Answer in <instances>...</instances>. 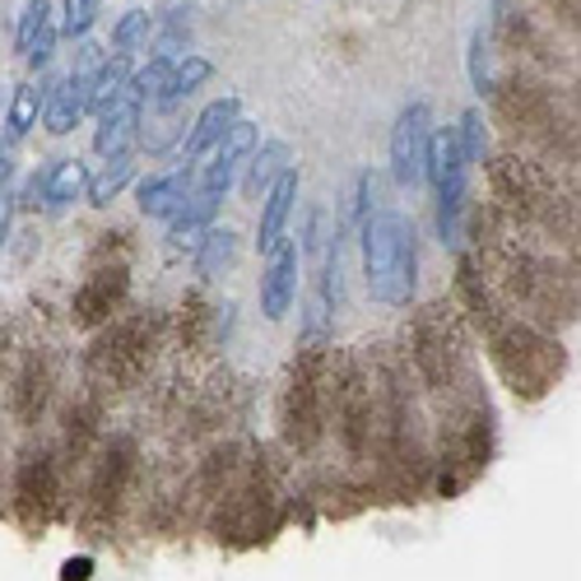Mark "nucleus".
Masks as SVG:
<instances>
[{"mask_svg":"<svg viewBox=\"0 0 581 581\" xmlns=\"http://www.w3.org/2000/svg\"><path fill=\"white\" fill-rule=\"evenodd\" d=\"M471 84H475V94H488V88H494V80H488V42H484V29L471 33Z\"/></svg>","mask_w":581,"mask_h":581,"instance_id":"obj_24","label":"nucleus"},{"mask_svg":"<svg viewBox=\"0 0 581 581\" xmlns=\"http://www.w3.org/2000/svg\"><path fill=\"white\" fill-rule=\"evenodd\" d=\"M233 256H237V233H229V229H210L196 242V271L200 275H219L223 265H233Z\"/></svg>","mask_w":581,"mask_h":581,"instance_id":"obj_16","label":"nucleus"},{"mask_svg":"<svg viewBox=\"0 0 581 581\" xmlns=\"http://www.w3.org/2000/svg\"><path fill=\"white\" fill-rule=\"evenodd\" d=\"M456 136H461L465 159H471V163H479V159H484V122H479V112H475V107L461 117V130H456Z\"/></svg>","mask_w":581,"mask_h":581,"instance_id":"obj_23","label":"nucleus"},{"mask_svg":"<svg viewBox=\"0 0 581 581\" xmlns=\"http://www.w3.org/2000/svg\"><path fill=\"white\" fill-rule=\"evenodd\" d=\"M494 6H503V0H494Z\"/></svg>","mask_w":581,"mask_h":581,"instance_id":"obj_27","label":"nucleus"},{"mask_svg":"<svg viewBox=\"0 0 581 581\" xmlns=\"http://www.w3.org/2000/svg\"><path fill=\"white\" fill-rule=\"evenodd\" d=\"M252 149H256V126L237 117L229 130H223V140L214 145V159L205 168V191H219V196L229 191L237 168H242V159H252Z\"/></svg>","mask_w":581,"mask_h":581,"instance_id":"obj_6","label":"nucleus"},{"mask_svg":"<svg viewBox=\"0 0 581 581\" xmlns=\"http://www.w3.org/2000/svg\"><path fill=\"white\" fill-rule=\"evenodd\" d=\"M80 191H88V172L80 159H61L47 177H42V196H47V205H56V210L71 205Z\"/></svg>","mask_w":581,"mask_h":581,"instance_id":"obj_13","label":"nucleus"},{"mask_svg":"<svg viewBox=\"0 0 581 581\" xmlns=\"http://www.w3.org/2000/svg\"><path fill=\"white\" fill-rule=\"evenodd\" d=\"M214 75V65L205 61V56H187V61H172V80H168V88H163V107H172V103H182V98H191L200 84H205Z\"/></svg>","mask_w":581,"mask_h":581,"instance_id":"obj_14","label":"nucleus"},{"mask_svg":"<svg viewBox=\"0 0 581 581\" xmlns=\"http://www.w3.org/2000/svg\"><path fill=\"white\" fill-rule=\"evenodd\" d=\"M363 275L377 303L410 307L419 288V247H414V229L395 210L363 214Z\"/></svg>","mask_w":581,"mask_h":581,"instance_id":"obj_1","label":"nucleus"},{"mask_svg":"<svg viewBox=\"0 0 581 581\" xmlns=\"http://www.w3.org/2000/svg\"><path fill=\"white\" fill-rule=\"evenodd\" d=\"M47 19H52V6H47V0H29V6H24V14H19L14 47H19V52H29V42L38 38V29L47 24Z\"/></svg>","mask_w":581,"mask_h":581,"instance_id":"obj_22","label":"nucleus"},{"mask_svg":"<svg viewBox=\"0 0 581 581\" xmlns=\"http://www.w3.org/2000/svg\"><path fill=\"white\" fill-rule=\"evenodd\" d=\"M288 168V145L284 140H271L261 154L252 149V172H247V182H242V191L247 196H261V191H271V182Z\"/></svg>","mask_w":581,"mask_h":581,"instance_id":"obj_15","label":"nucleus"},{"mask_svg":"<svg viewBox=\"0 0 581 581\" xmlns=\"http://www.w3.org/2000/svg\"><path fill=\"white\" fill-rule=\"evenodd\" d=\"M191 196V172H172V177H149V182L140 187V214L149 219H172L177 210L187 205Z\"/></svg>","mask_w":581,"mask_h":581,"instance_id":"obj_10","label":"nucleus"},{"mask_svg":"<svg viewBox=\"0 0 581 581\" xmlns=\"http://www.w3.org/2000/svg\"><path fill=\"white\" fill-rule=\"evenodd\" d=\"M465 168H471V159H465L456 130H433V140H429V172H423V177H433V187H437V233H442L446 247L461 237Z\"/></svg>","mask_w":581,"mask_h":581,"instance_id":"obj_2","label":"nucleus"},{"mask_svg":"<svg viewBox=\"0 0 581 581\" xmlns=\"http://www.w3.org/2000/svg\"><path fill=\"white\" fill-rule=\"evenodd\" d=\"M61 577H65V581H84V577H94V558H65Z\"/></svg>","mask_w":581,"mask_h":581,"instance_id":"obj_26","label":"nucleus"},{"mask_svg":"<svg viewBox=\"0 0 581 581\" xmlns=\"http://www.w3.org/2000/svg\"><path fill=\"white\" fill-rule=\"evenodd\" d=\"M88 84H94V71L80 65V71H71L56 88H47V98H42V122H47L52 136H71L80 126V117L88 112Z\"/></svg>","mask_w":581,"mask_h":581,"instance_id":"obj_4","label":"nucleus"},{"mask_svg":"<svg viewBox=\"0 0 581 581\" xmlns=\"http://www.w3.org/2000/svg\"><path fill=\"white\" fill-rule=\"evenodd\" d=\"M237 117H242V98H219V103H210V107L196 117L191 136H187V145H182V154H187V159H200V154H210V149L223 140V130H229Z\"/></svg>","mask_w":581,"mask_h":581,"instance_id":"obj_9","label":"nucleus"},{"mask_svg":"<svg viewBox=\"0 0 581 581\" xmlns=\"http://www.w3.org/2000/svg\"><path fill=\"white\" fill-rule=\"evenodd\" d=\"M298 298V242H279L271 252V271L261 279V311L271 321H284Z\"/></svg>","mask_w":581,"mask_h":581,"instance_id":"obj_5","label":"nucleus"},{"mask_svg":"<svg viewBox=\"0 0 581 581\" xmlns=\"http://www.w3.org/2000/svg\"><path fill=\"white\" fill-rule=\"evenodd\" d=\"M98 10H103V0H65L61 33H65V38H84L88 29L98 24Z\"/></svg>","mask_w":581,"mask_h":581,"instance_id":"obj_21","label":"nucleus"},{"mask_svg":"<svg viewBox=\"0 0 581 581\" xmlns=\"http://www.w3.org/2000/svg\"><path fill=\"white\" fill-rule=\"evenodd\" d=\"M168 80H172V56H154L149 65H145V71H136V75H130V94H136L140 103H159L163 98V88H168Z\"/></svg>","mask_w":581,"mask_h":581,"instance_id":"obj_19","label":"nucleus"},{"mask_svg":"<svg viewBox=\"0 0 581 581\" xmlns=\"http://www.w3.org/2000/svg\"><path fill=\"white\" fill-rule=\"evenodd\" d=\"M429 140H433V112L429 103H410L391 130V172L400 187L423 182V172H429Z\"/></svg>","mask_w":581,"mask_h":581,"instance_id":"obj_3","label":"nucleus"},{"mask_svg":"<svg viewBox=\"0 0 581 581\" xmlns=\"http://www.w3.org/2000/svg\"><path fill=\"white\" fill-rule=\"evenodd\" d=\"M136 126H140V98L126 88L122 98H112V103L98 112L94 149L103 154V159H112V154H130V140H136Z\"/></svg>","mask_w":581,"mask_h":581,"instance_id":"obj_7","label":"nucleus"},{"mask_svg":"<svg viewBox=\"0 0 581 581\" xmlns=\"http://www.w3.org/2000/svg\"><path fill=\"white\" fill-rule=\"evenodd\" d=\"M126 84H130V61H126V52H117L94 71V84H88V112H103L112 98H122Z\"/></svg>","mask_w":581,"mask_h":581,"instance_id":"obj_12","label":"nucleus"},{"mask_svg":"<svg viewBox=\"0 0 581 581\" xmlns=\"http://www.w3.org/2000/svg\"><path fill=\"white\" fill-rule=\"evenodd\" d=\"M214 210H219V191H191L187 196V205L172 214V237L177 242H200V229L214 219Z\"/></svg>","mask_w":581,"mask_h":581,"instance_id":"obj_11","label":"nucleus"},{"mask_svg":"<svg viewBox=\"0 0 581 581\" xmlns=\"http://www.w3.org/2000/svg\"><path fill=\"white\" fill-rule=\"evenodd\" d=\"M294 200H298V168H284L271 191H265V210H261V229H256V247L261 252H275L279 237H284V223L294 214Z\"/></svg>","mask_w":581,"mask_h":581,"instance_id":"obj_8","label":"nucleus"},{"mask_svg":"<svg viewBox=\"0 0 581 581\" xmlns=\"http://www.w3.org/2000/svg\"><path fill=\"white\" fill-rule=\"evenodd\" d=\"M149 29H154V14L149 10H126L122 24L112 29V42H117V52H136L140 42H149Z\"/></svg>","mask_w":581,"mask_h":581,"instance_id":"obj_20","label":"nucleus"},{"mask_svg":"<svg viewBox=\"0 0 581 581\" xmlns=\"http://www.w3.org/2000/svg\"><path fill=\"white\" fill-rule=\"evenodd\" d=\"M52 52H56V24H52V19H47V24L38 29V38L29 42V52H24V61L33 65V71H42V65L52 61Z\"/></svg>","mask_w":581,"mask_h":581,"instance_id":"obj_25","label":"nucleus"},{"mask_svg":"<svg viewBox=\"0 0 581 581\" xmlns=\"http://www.w3.org/2000/svg\"><path fill=\"white\" fill-rule=\"evenodd\" d=\"M130 177H136V163H130V154H112V163L94 177V182H88V200H94V205H112V200L122 196V187L130 182Z\"/></svg>","mask_w":581,"mask_h":581,"instance_id":"obj_17","label":"nucleus"},{"mask_svg":"<svg viewBox=\"0 0 581 581\" xmlns=\"http://www.w3.org/2000/svg\"><path fill=\"white\" fill-rule=\"evenodd\" d=\"M42 88L38 84H19L14 98H10V140H24L29 130L38 126V112H42Z\"/></svg>","mask_w":581,"mask_h":581,"instance_id":"obj_18","label":"nucleus"}]
</instances>
